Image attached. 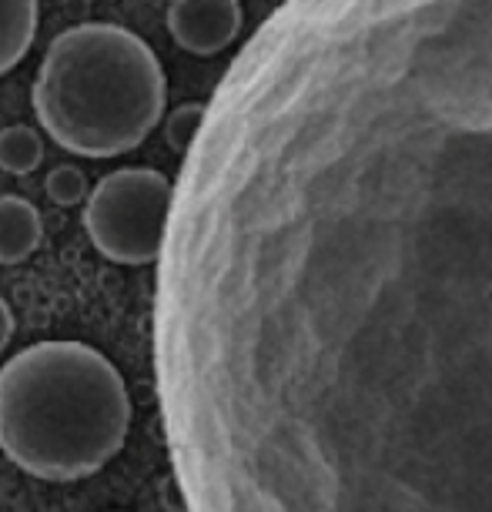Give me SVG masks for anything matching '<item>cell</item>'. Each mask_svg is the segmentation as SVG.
Wrapping results in <instances>:
<instances>
[{"label": "cell", "mask_w": 492, "mask_h": 512, "mask_svg": "<svg viewBox=\"0 0 492 512\" xmlns=\"http://www.w3.org/2000/svg\"><path fill=\"white\" fill-rule=\"evenodd\" d=\"M44 188L54 205L74 208V205H81L84 195H88V178H84V171L74 168V164H57L51 175H47Z\"/></svg>", "instance_id": "9c48e42d"}, {"label": "cell", "mask_w": 492, "mask_h": 512, "mask_svg": "<svg viewBox=\"0 0 492 512\" xmlns=\"http://www.w3.org/2000/svg\"><path fill=\"white\" fill-rule=\"evenodd\" d=\"M154 379L188 512H492V64L258 34L171 188Z\"/></svg>", "instance_id": "6da1fadb"}, {"label": "cell", "mask_w": 492, "mask_h": 512, "mask_svg": "<svg viewBox=\"0 0 492 512\" xmlns=\"http://www.w3.org/2000/svg\"><path fill=\"white\" fill-rule=\"evenodd\" d=\"M44 158V144L34 128L11 124L0 131V171L7 175H31Z\"/></svg>", "instance_id": "ba28073f"}, {"label": "cell", "mask_w": 492, "mask_h": 512, "mask_svg": "<svg viewBox=\"0 0 492 512\" xmlns=\"http://www.w3.org/2000/svg\"><path fill=\"white\" fill-rule=\"evenodd\" d=\"M124 379L84 342H37L0 369V449L47 482L101 472L128 439Z\"/></svg>", "instance_id": "7a4b0ae2"}, {"label": "cell", "mask_w": 492, "mask_h": 512, "mask_svg": "<svg viewBox=\"0 0 492 512\" xmlns=\"http://www.w3.org/2000/svg\"><path fill=\"white\" fill-rule=\"evenodd\" d=\"M201 121H205V104H181L164 121V138H168V144L178 154H185L191 148V141H195Z\"/></svg>", "instance_id": "30bf717a"}, {"label": "cell", "mask_w": 492, "mask_h": 512, "mask_svg": "<svg viewBox=\"0 0 492 512\" xmlns=\"http://www.w3.org/2000/svg\"><path fill=\"white\" fill-rule=\"evenodd\" d=\"M171 181L154 168H121L98 181L84 205L94 248L118 265L158 262L171 211Z\"/></svg>", "instance_id": "277c9868"}, {"label": "cell", "mask_w": 492, "mask_h": 512, "mask_svg": "<svg viewBox=\"0 0 492 512\" xmlns=\"http://www.w3.org/2000/svg\"><path fill=\"white\" fill-rule=\"evenodd\" d=\"M14 335V315H11V305L0 298V352L7 349V342H11Z\"/></svg>", "instance_id": "8fae6325"}, {"label": "cell", "mask_w": 492, "mask_h": 512, "mask_svg": "<svg viewBox=\"0 0 492 512\" xmlns=\"http://www.w3.org/2000/svg\"><path fill=\"white\" fill-rule=\"evenodd\" d=\"M168 81L158 54L118 24H77L47 47L34 84L41 128L64 151L114 158L158 128Z\"/></svg>", "instance_id": "3957f363"}, {"label": "cell", "mask_w": 492, "mask_h": 512, "mask_svg": "<svg viewBox=\"0 0 492 512\" xmlns=\"http://www.w3.org/2000/svg\"><path fill=\"white\" fill-rule=\"evenodd\" d=\"M41 4L37 0H0V77L14 71L31 51Z\"/></svg>", "instance_id": "52a82bcc"}, {"label": "cell", "mask_w": 492, "mask_h": 512, "mask_svg": "<svg viewBox=\"0 0 492 512\" xmlns=\"http://www.w3.org/2000/svg\"><path fill=\"white\" fill-rule=\"evenodd\" d=\"M44 235V221L27 198L0 195V265L31 258Z\"/></svg>", "instance_id": "8992f818"}, {"label": "cell", "mask_w": 492, "mask_h": 512, "mask_svg": "<svg viewBox=\"0 0 492 512\" xmlns=\"http://www.w3.org/2000/svg\"><path fill=\"white\" fill-rule=\"evenodd\" d=\"M168 31L181 51L195 57L221 54L241 34L238 0H171Z\"/></svg>", "instance_id": "5b68a950"}]
</instances>
